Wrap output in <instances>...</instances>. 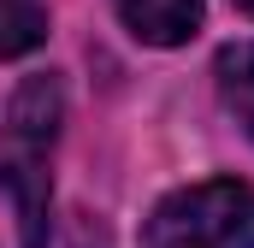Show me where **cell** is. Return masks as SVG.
I'll return each instance as SVG.
<instances>
[{
  "label": "cell",
  "instance_id": "obj_5",
  "mask_svg": "<svg viewBox=\"0 0 254 248\" xmlns=\"http://www.w3.org/2000/svg\"><path fill=\"white\" fill-rule=\"evenodd\" d=\"M48 42V6L42 0H0V60H18Z\"/></svg>",
  "mask_w": 254,
  "mask_h": 248
},
{
  "label": "cell",
  "instance_id": "obj_3",
  "mask_svg": "<svg viewBox=\"0 0 254 248\" xmlns=\"http://www.w3.org/2000/svg\"><path fill=\"white\" fill-rule=\"evenodd\" d=\"M125 30L148 48H178L201 30V0H113Z\"/></svg>",
  "mask_w": 254,
  "mask_h": 248
},
{
  "label": "cell",
  "instance_id": "obj_1",
  "mask_svg": "<svg viewBox=\"0 0 254 248\" xmlns=\"http://www.w3.org/2000/svg\"><path fill=\"white\" fill-rule=\"evenodd\" d=\"M65 124V83L54 71H36L18 83L6 124H0V189L18 219V243L48 248L54 231V142Z\"/></svg>",
  "mask_w": 254,
  "mask_h": 248
},
{
  "label": "cell",
  "instance_id": "obj_6",
  "mask_svg": "<svg viewBox=\"0 0 254 248\" xmlns=\"http://www.w3.org/2000/svg\"><path fill=\"white\" fill-rule=\"evenodd\" d=\"M237 6H243V12H254V0H237Z\"/></svg>",
  "mask_w": 254,
  "mask_h": 248
},
{
  "label": "cell",
  "instance_id": "obj_4",
  "mask_svg": "<svg viewBox=\"0 0 254 248\" xmlns=\"http://www.w3.org/2000/svg\"><path fill=\"white\" fill-rule=\"evenodd\" d=\"M213 77H219V101H225V113L243 124V136L254 142V42H231V48H219Z\"/></svg>",
  "mask_w": 254,
  "mask_h": 248
},
{
  "label": "cell",
  "instance_id": "obj_2",
  "mask_svg": "<svg viewBox=\"0 0 254 248\" xmlns=\"http://www.w3.org/2000/svg\"><path fill=\"white\" fill-rule=\"evenodd\" d=\"M142 248H254V189L237 178L172 189L148 213Z\"/></svg>",
  "mask_w": 254,
  "mask_h": 248
}]
</instances>
